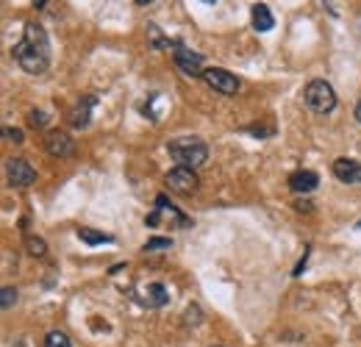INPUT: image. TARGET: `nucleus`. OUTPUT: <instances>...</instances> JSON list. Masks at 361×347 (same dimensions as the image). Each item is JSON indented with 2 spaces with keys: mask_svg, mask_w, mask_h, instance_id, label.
I'll use <instances>...</instances> for the list:
<instances>
[{
  "mask_svg": "<svg viewBox=\"0 0 361 347\" xmlns=\"http://www.w3.org/2000/svg\"><path fill=\"white\" fill-rule=\"evenodd\" d=\"M3 137L11 139L14 144H22V131H17V128H3Z\"/></svg>",
  "mask_w": 361,
  "mask_h": 347,
  "instance_id": "412c9836",
  "label": "nucleus"
},
{
  "mask_svg": "<svg viewBox=\"0 0 361 347\" xmlns=\"http://www.w3.org/2000/svg\"><path fill=\"white\" fill-rule=\"evenodd\" d=\"M356 120H359V123H361V103H359V106H356Z\"/></svg>",
  "mask_w": 361,
  "mask_h": 347,
  "instance_id": "4be33fe9",
  "label": "nucleus"
},
{
  "mask_svg": "<svg viewBox=\"0 0 361 347\" xmlns=\"http://www.w3.org/2000/svg\"><path fill=\"white\" fill-rule=\"evenodd\" d=\"M78 239L81 242H86V245H111L114 242V236H109V233H100V231H92V228H81L78 231Z\"/></svg>",
  "mask_w": 361,
  "mask_h": 347,
  "instance_id": "4468645a",
  "label": "nucleus"
},
{
  "mask_svg": "<svg viewBox=\"0 0 361 347\" xmlns=\"http://www.w3.org/2000/svg\"><path fill=\"white\" fill-rule=\"evenodd\" d=\"M334 175L342 184H361V164L353 158H336L334 161Z\"/></svg>",
  "mask_w": 361,
  "mask_h": 347,
  "instance_id": "9d476101",
  "label": "nucleus"
},
{
  "mask_svg": "<svg viewBox=\"0 0 361 347\" xmlns=\"http://www.w3.org/2000/svg\"><path fill=\"white\" fill-rule=\"evenodd\" d=\"M203 81L209 83V89H214L219 95H236V89H239L236 75H231L228 69H222V67L206 69V72H203Z\"/></svg>",
  "mask_w": 361,
  "mask_h": 347,
  "instance_id": "0eeeda50",
  "label": "nucleus"
},
{
  "mask_svg": "<svg viewBox=\"0 0 361 347\" xmlns=\"http://www.w3.org/2000/svg\"><path fill=\"white\" fill-rule=\"evenodd\" d=\"M28 125L31 128H45L48 125V114L45 111H31L28 114Z\"/></svg>",
  "mask_w": 361,
  "mask_h": 347,
  "instance_id": "aec40b11",
  "label": "nucleus"
},
{
  "mask_svg": "<svg viewBox=\"0 0 361 347\" xmlns=\"http://www.w3.org/2000/svg\"><path fill=\"white\" fill-rule=\"evenodd\" d=\"M45 150L53 156V158H67L72 150H75V142H72L64 131H50L45 137Z\"/></svg>",
  "mask_w": 361,
  "mask_h": 347,
  "instance_id": "1a4fd4ad",
  "label": "nucleus"
},
{
  "mask_svg": "<svg viewBox=\"0 0 361 347\" xmlns=\"http://www.w3.org/2000/svg\"><path fill=\"white\" fill-rule=\"evenodd\" d=\"M317 186H320V175L311 170H297L289 175V189L294 195H311Z\"/></svg>",
  "mask_w": 361,
  "mask_h": 347,
  "instance_id": "6e6552de",
  "label": "nucleus"
},
{
  "mask_svg": "<svg viewBox=\"0 0 361 347\" xmlns=\"http://www.w3.org/2000/svg\"><path fill=\"white\" fill-rule=\"evenodd\" d=\"M167 153H170V158L178 167H189V170L206 164V158H209L206 142L198 137H178L172 139V142H167Z\"/></svg>",
  "mask_w": 361,
  "mask_h": 347,
  "instance_id": "f03ea898",
  "label": "nucleus"
},
{
  "mask_svg": "<svg viewBox=\"0 0 361 347\" xmlns=\"http://www.w3.org/2000/svg\"><path fill=\"white\" fill-rule=\"evenodd\" d=\"M303 100H306V106H308L314 114H328V111L336 109V92H334V86H331L328 81H320V78L306 86Z\"/></svg>",
  "mask_w": 361,
  "mask_h": 347,
  "instance_id": "7ed1b4c3",
  "label": "nucleus"
},
{
  "mask_svg": "<svg viewBox=\"0 0 361 347\" xmlns=\"http://www.w3.org/2000/svg\"><path fill=\"white\" fill-rule=\"evenodd\" d=\"M273 25H275V20H273L270 6L267 3H256L253 6V28L259 34H267V31H273Z\"/></svg>",
  "mask_w": 361,
  "mask_h": 347,
  "instance_id": "f8f14e48",
  "label": "nucleus"
},
{
  "mask_svg": "<svg viewBox=\"0 0 361 347\" xmlns=\"http://www.w3.org/2000/svg\"><path fill=\"white\" fill-rule=\"evenodd\" d=\"M172 62H175V67L181 69L186 78H203V72H206L203 69V56L189 50L181 42H172Z\"/></svg>",
  "mask_w": 361,
  "mask_h": 347,
  "instance_id": "20e7f679",
  "label": "nucleus"
},
{
  "mask_svg": "<svg viewBox=\"0 0 361 347\" xmlns=\"http://www.w3.org/2000/svg\"><path fill=\"white\" fill-rule=\"evenodd\" d=\"M147 36H150V45H153V48H164V45H170V48H172V42L161 39V31H158L156 25H150V28H147Z\"/></svg>",
  "mask_w": 361,
  "mask_h": 347,
  "instance_id": "6ab92c4d",
  "label": "nucleus"
},
{
  "mask_svg": "<svg viewBox=\"0 0 361 347\" xmlns=\"http://www.w3.org/2000/svg\"><path fill=\"white\" fill-rule=\"evenodd\" d=\"M42 347H72V342L64 331H50V334L45 336Z\"/></svg>",
  "mask_w": 361,
  "mask_h": 347,
  "instance_id": "2eb2a0df",
  "label": "nucleus"
},
{
  "mask_svg": "<svg viewBox=\"0 0 361 347\" xmlns=\"http://www.w3.org/2000/svg\"><path fill=\"white\" fill-rule=\"evenodd\" d=\"M164 184H167L172 192H178V195H192L200 181H198L195 170H189V167H172V170L167 172Z\"/></svg>",
  "mask_w": 361,
  "mask_h": 347,
  "instance_id": "39448f33",
  "label": "nucleus"
},
{
  "mask_svg": "<svg viewBox=\"0 0 361 347\" xmlns=\"http://www.w3.org/2000/svg\"><path fill=\"white\" fill-rule=\"evenodd\" d=\"M25 247H28V253L36 256V259L48 253V245H45V239H39V236H25Z\"/></svg>",
  "mask_w": 361,
  "mask_h": 347,
  "instance_id": "dca6fc26",
  "label": "nucleus"
},
{
  "mask_svg": "<svg viewBox=\"0 0 361 347\" xmlns=\"http://www.w3.org/2000/svg\"><path fill=\"white\" fill-rule=\"evenodd\" d=\"M6 178H8V184L14 189H25V186L34 184L36 172H34V167L25 158H8L6 161Z\"/></svg>",
  "mask_w": 361,
  "mask_h": 347,
  "instance_id": "423d86ee",
  "label": "nucleus"
},
{
  "mask_svg": "<svg viewBox=\"0 0 361 347\" xmlns=\"http://www.w3.org/2000/svg\"><path fill=\"white\" fill-rule=\"evenodd\" d=\"M11 56L20 67L31 75H42L45 69L50 67V42L42 25L28 22L22 31V39L11 48Z\"/></svg>",
  "mask_w": 361,
  "mask_h": 347,
  "instance_id": "f257e3e1",
  "label": "nucleus"
},
{
  "mask_svg": "<svg viewBox=\"0 0 361 347\" xmlns=\"http://www.w3.org/2000/svg\"><path fill=\"white\" fill-rule=\"evenodd\" d=\"M167 300H170V294H167V289L161 283H150L147 286V292H144V306L147 308H161Z\"/></svg>",
  "mask_w": 361,
  "mask_h": 347,
  "instance_id": "ddd939ff",
  "label": "nucleus"
},
{
  "mask_svg": "<svg viewBox=\"0 0 361 347\" xmlns=\"http://www.w3.org/2000/svg\"><path fill=\"white\" fill-rule=\"evenodd\" d=\"M172 247V239H161V236H156V239H147L144 242V253H153V250H170Z\"/></svg>",
  "mask_w": 361,
  "mask_h": 347,
  "instance_id": "f3484780",
  "label": "nucleus"
},
{
  "mask_svg": "<svg viewBox=\"0 0 361 347\" xmlns=\"http://www.w3.org/2000/svg\"><path fill=\"white\" fill-rule=\"evenodd\" d=\"M14 303H17V289H14V286H6V289L0 292V306H3V308H11Z\"/></svg>",
  "mask_w": 361,
  "mask_h": 347,
  "instance_id": "a211bd4d",
  "label": "nucleus"
},
{
  "mask_svg": "<svg viewBox=\"0 0 361 347\" xmlns=\"http://www.w3.org/2000/svg\"><path fill=\"white\" fill-rule=\"evenodd\" d=\"M95 95H83L78 103H75V109H72V114H70V123H72V128H86L89 125V111L95 109Z\"/></svg>",
  "mask_w": 361,
  "mask_h": 347,
  "instance_id": "9b49d317",
  "label": "nucleus"
}]
</instances>
